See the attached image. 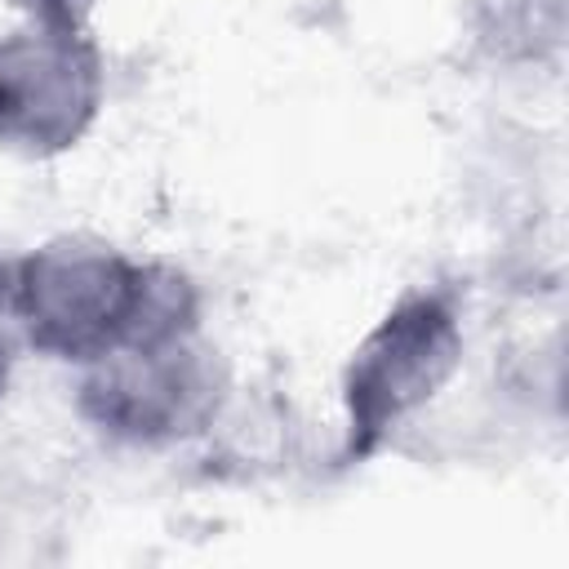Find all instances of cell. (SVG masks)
I'll return each instance as SVG.
<instances>
[{
    "label": "cell",
    "mask_w": 569,
    "mask_h": 569,
    "mask_svg": "<svg viewBox=\"0 0 569 569\" xmlns=\"http://www.w3.org/2000/svg\"><path fill=\"white\" fill-rule=\"evenodd\" d=\"M178 284L102 244H44L9 267L4 302L22 333L62 360H102L120 347L182 333L187 307L173 311Z\"/></svg>",
    "instance_id": "1"
},
{
    "label": "cell",
    "mask_w": 569,
    "mask_h": 569,
    "mask_svg": "<svg viewBox=\"0 0 569 569\" xmlns=\"http://www.w3.org/2000/svg\"><path fill=\"white\" fill-rule=\"evenodd\" d=\"M93 365L98 373L84 382L89 409L102 427L120 436L133 440L178 436L196 427L209 409L213 378L204 360L182 342V333L120 347Z\"/></svg>",
    "instance_id": "2"
},
{
    "label": "cell",
    "mask_w": 569,
    "mask_h": 569,
    "mask_svg": "<svg viewBox=\"0 0 569 569\" xmlns=\"http://www.w3.org/2000/svg\"><path fill=\"white\" fill-rule=\"evenodd\" d=\"M98 71L67 31L0 40V138L62 147L93 111Z\"/></svg>",
    "instance_id": "3"
},
{
    "label": "cell",
    "mask_w": 569,
    "mask_h": 569,
    "mask_svg": "<svg viewBox=\"0 0 569 569\" xmlns=\"http://www.w3.org/2000/svg\"><path fill=\"white\" fill-rule=\"evenodd\" d=\"M453 360V325L427 298L409 302L365 342L351 365V422L360 440L378 436L387 422L405 418L431 387L449 373Z\"/></svg>",
    "instance_id": "4"
},
{
    "label": "cell",
    "mask_w": 569,
    "mask_h": 569,
    "mask_svg": "<svg viewBox=\"0 0 569 569\" xmlns=\"http://www.w3.org/2000/svg\"><path fill=\"white\" fill-rule=\"evenodd\" d=\"M4 378H9V338L0 329V391H4Z\"/></svg>",
    "instance_id": "5"
}]
</instances>
